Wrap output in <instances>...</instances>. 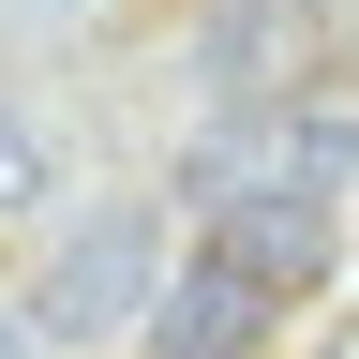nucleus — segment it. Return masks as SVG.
<instances>
[{
  "mask_svg": "<svg viewBox=\"0 0 359 359\" xmlns=\"http://www.w3.org/2000/svg\"><path fill=\"white\" fill-rule=\"evenodd\" d=\"M165 224L150 210H90L75 240H45V269H30V330L45 344H90V330H120V314H165Z\"/></svg>",
  "mask_w": 359,
  "mask_h": 359,
  "instance_id": "1",
  "label": "nucleus"
},
{
  "mask_svg": "<svg viewBox=\"0 0 359 359\" xmlns=\"http://www.w3.org/2000/svg\"><path fill=\"white\" fill-rule=\"evenodd\" d=\"M314 359H359V299H344V314H330V344H314Z\"/></svg>",
  "mask_w": 359,
  "mask_h": 359,
  "instance_id": "5",
  "label": "nucleus"
},
{
  "mask_svg": "<svg viewBox=\"0 0 359 359\" xmlns=\"http://www.w3.org/2000/svg\"><path fill=\"white\" fill-rule=\"evenodd\" d=\"M210 240L240 255L269 299H314V285H330V210H314V195H224Z\"/></svg>",
  "mask_w": 359,
  "mask_h": 359,
  "instance_id": "3",
  "label": "nucleus"
},
{
  "mask_svg": "<svg viewBox=\"0 0 359 359\" xmlns=\"http://www.w3.org/2000/svg\"><path fill=\"white\" fill-rule=\"evenodd\" d=\"M45 180H60V165H45V135L15 120V135H0V195H15V210H45Z\"/></svg>",
  "mask_w": 359,
  "mask_h": 359,
  "instance_id": "4",
  "label": "nucleus"
},
{
  "mask_svg": "<svg viewBox=\"0 0 359 359\" xmlns=\"http://www.w3.org/2000/svg\"><path fill=\"white\" fill-rule=\"evenodd\" d=\"M150 359H180V344H150Z\"/></svg>",
  "mask_w": 359,
  "mask_h": 359,
  "instance_id": "6",
  "label": "nucleus"
},
{
  "mask_svg": "<svg viewBox=\"0 0 359 359\" xmlns=\"http://www.w3.org/2000/svg\"><path fill=\"white\" fill-rule=\"evenodd\" d=\"M269 330H285V299H269L224 240L180 255V285H165V314H150V344H180V359H255Z\"/></svg>",
  "mask_w": 359,
  "mask_h": 359,
  "instance_id": "2",
  "label": "nucleus"
}]
</instances>
